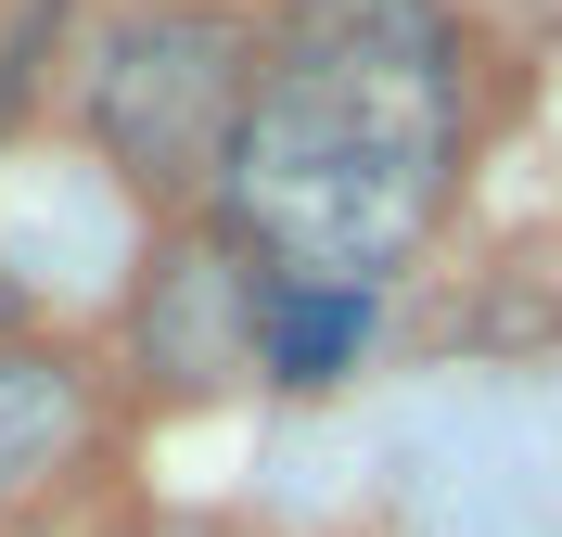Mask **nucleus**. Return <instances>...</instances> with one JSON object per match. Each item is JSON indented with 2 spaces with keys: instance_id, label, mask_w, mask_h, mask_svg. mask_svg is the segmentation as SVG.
Listing matches in <instances>:
<instances>
[{
  "instance_id": "nucleus-1",
  "label": "nucleus",
  "mask_w": 562,
  "mask_h": 537,
  "mask_svg": "<svg viewBox=\"0 0 562 537\" xmlns=\"http://www.w3.org/2000/svg\"><path fill=\"white\" fill-rule=\"evenodd\" d=\"M460 179V26L435 0H294L217 167V231L294 294L409 269Z\"/></svg>"
},
{
  "instance_id": "nucleus-5",
  "label": "nucleus",
  "mask_w": 562,
  "mask_h": 537,
  "mask_svg": "<svg viewBox=\"0 0 562 537\" xmlns=\"http://www.w3.org/2000/svg\"><path fill=\"white\" fill-rule=\"evenodd\" d=\"M13 307H26V294H13V269H0V346H13Z\"/></svg>"
},
{
  "instance_id": "nucleus-3",
  "label": "nucleus",
  "mask_w": 562,
  "mask_h": 537,
  "mask_svg": "<svg viewBox=\"0 0 562 537\" xmlns=\"http://www.w3.org/2000/svg\"><path fill=\"white\" fill-rule=\"evenodd\" d=\"M128 358L167 396L256 384V371H281V282L231 244V231H179V244H154V269H140Z\"/></svg>"
},
{
  "instance_id": "nucleus-2",
  "label": "nucleus",
  "mask_w": 562,
  "mask_h": 537,
  "mask_svg": "<svg viewBox=\"0 0 562 537\" xmlns=\"http://www.w3.org/2000/svg\"><path fill=\"white\" fill-rule=\"evenodd\" d=\"M244 90H256V26L154 0V13H115V26L90 38L77 115H90V142H103V167L128 179V192L192 205V192H217V167H231Z\"/></svg>"
},
{
  "instance_id": "nucleus-4",
  "label": "nucleus",
  "mask_w": 562,
  "mask_h": 537,
  "mask_svg": "<svg viewBox=\"0 0 562 537\" xmlns=\"http://www.w3.org/2000/svg\"><path fill=\"white\" fill-rule=\"evenodd\" d=\"M77 448H90V384H77V358L0 346V512H26Z\"/></svg>"
}]
</instances>
